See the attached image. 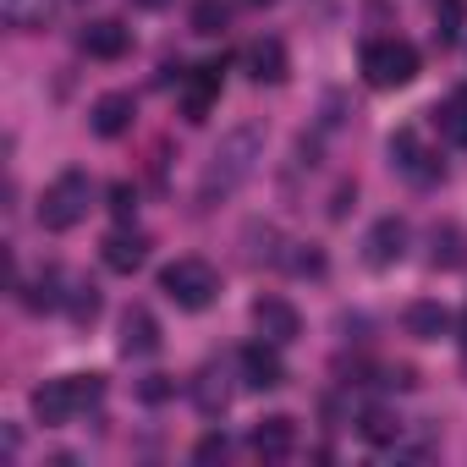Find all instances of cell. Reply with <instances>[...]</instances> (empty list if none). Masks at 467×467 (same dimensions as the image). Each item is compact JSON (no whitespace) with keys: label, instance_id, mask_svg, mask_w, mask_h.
<instances>
[{"label":"cell","instance_id":"obj_24","mask_svg":"<svg viewBox=\"0 0 467 467\" xmlns=\"http://www.w3.org/2000/svg\"><path fill=\"white\" fill-rule=\"evenodd\" d=\"M67 314H72V325H94V314H99V286L94 281H67V303H61Z\"/></svg>","mask_w":467,"mask_h":467},{"label":"cell","instance_id":"obj_20","mask_svg":"<svg viewBox=\"0 0 467 467\" xmlns=\"http://www.w3.org/2000/svg\"><path fill=\"white\" fill-rule=\"evenodd\" d=\"M401 319H407V330H412L418 341H440V336L451 330V308H445V303H412Z\"/></svg>","mask_w":467,"mask_h":467},{"label":"cell","instance_id":"obj_17","mask_svg":"<svg viewBox=\"0 0 467 467\" xmlns=\"http://www.w3.org/2000/svg\"><path fill=\"white\" fill-rule=\"evenodd\" d=\"M192 401H198L203 418H220V412L231 407V374H225L220 363L198 368V379H192Z\"/></svg>","mask_w":467,"mask_h":467},{"label":"cell","instance_id":"obj_29","mask_svg":"<svg viewBox=\"0 0 467 467\" xmlns=\"http://www.w3.org/2000/svg\"><path fill=\"white\" fill-rule=\"evenodd\" d=\"M462 347H467V314H462Z\"/></svg>","mask_w":467,"mask_h":467},{"label":"cell","instance_id":"obj_28","mask_svg":"<svg viewBox=\"0 0 467 467\" xmlns=\"http://www.w3.org/2000/svg\"><path fill=\"white\" fill-rule=\"evenodd\" d=\"M165 390H171V385H165V374H149V385H143V396H149V401H160Z\"/></svg>","mask_w":467,"mask_h":467},{"label":"cell","instance_id":"obj_4","mask_svg":"<svg viewBox=\"0 0 467 467\" xmlns=\"http://www.w3.org/2000/svg\"><path fill=\"white\" fill-rule=\"evenodd\" d=\"M358 67H363L368 88H407L418 78V50L407 39H368L363 56H358Z\"/></svg>","mask_w":467,"mask_h":467},{"label":"cell","instance_id":"obj_16","mask_svg":"<svg viewBox=\"0 0 467 467\" xmlns=\"http://www.w3.org/2000/svg\"><path fill=\"white\" fill-rule=\"evenodd\" d=\"M243 67L254 83H286V45L281 39H254L243 50Z\"/></svg>","mask_w":467,"mask_h":467},{"label":"cell","instance_id":"obj_9","mask_svg":"<svg viewBox=\"0 0 467 467\" xmlns=\"http://www.w3.org/2000/svg\"><path fill=\"white\" fill-rule=\"evenodd\" d=\"M99 259H105V270H116V275H132V270H143V259H149V237L143 231H132L127 220L110 231V237L99 243Z\"/></svg>","mask_w":467,"mask_h":467},{"label":"cell","instance_id":"obj_27","mask_svg":"<svg viewBox=\"0 0 467 467\" xmlns=\"http://www.w3.org/2000/svg\"><path fill=\"white\" fill-rule=\"evenodd\" d=\"M225 451H231V440H225V434H203V440L192 445V456H198V462H220Z\"/></svg>","mask_w":467,"mask_h":467},{"label":"cell","instance_id":"obj_11","mask_svg":"<svg viewBox=\"0 0 467 467\" xmlns=\"http://www.w3.org/2000/svg\"><path fill=\"white\" fill-rule=\"evenodd\" d=\"M254 325H259V336L275 341V347H286V341L303 336V319H297V308H292L286 297H259V303H254Z\"/></svg>","mask_w":467,"mask_h":467},{"label":"cell","instance_id":"obj_3","mask_svg":"<svg viewBox=\"0 0 467 467\" xmlns=\"http://www.w3.org/2000/svg\"><path fill=\"white\" fill-rule=\"evenodd\" d=\"M88 209H94V182H88L83 171H67V176H56V182L45 187V198H39V225H45V231H72L78 220H88Z\"/></svg>","mask_w":467,"mask_h":467},{"label":"cell","instance_id":"obj_5","mask_svg":"<svg viewBox=\"0 0 467 467\" xmlns=\"http://www.w3.org/2000/svg\"><path fill=\"white\" fill-rule=\"evenodd\" d=\"M160 292H165L176 308L198 314V308H209V303L220 297V275H214V265H203V259H176V265L160 270Z\"/></svg>","mask_w":467,"mask_h":467},{"label":"cell","instance_id":"obj_1","mask_svg":"<svg viewBox=\"0 0 467 467\" xmlns=\"http://www.w3.org/2000/svg\"><path fill=\"white\" fill-rule=\"evenodd\" d=\"M259 160H265V132H259V127L225 132L220 149L209 154L203 176H198V203H220V198H231V192H237V187L259 171Z\"/></svg>","mask_w":467,"mask_h":467},{"label":"cell","instance_id":"obj_14","mask_svg":"<svg viewBox=\"0 0 467 467\" xmlns=\"http://www.w3.org/2000/svg\"><path fill=\"white\" fill-rule=\"evenodd\" d=\"M121 352H127V358H154V352H160V325H154V314L138 308V303L121 314Z\"/></svg>","mask_w":467,"mask_h":467},{"label":"cell","instance_id":"obj_26","mask_svg":"<svg viewBox=\"0 0 467 467\" xmlns=\"http://www.w3.org/2000/svg\"><path fill=\"white\" fill-rule=\"evenodd\" d=\"M110 214H116V220H132V214H138V192H132L127 182L110 187Z\"/></svg>","mask_w":467,"mask_h":467},{"label":"cell","instance_id":"obj_31","mask_svg":"<svg viewBox=\"0 0 467 467\" xmlns=\"http://www.w3.org/2000/svg\"><path fill=\"white\" fill-rule=\"evenodd\" d=\"M248 6H275V0H248Z\"/></svg>","mask_w":467,"mask_h":467},{"label":"cell","instance_id":"obj_25","mask_svg":"<svg viewBox=\"0 0 467 467\" xmlns=\"http://www.w3.org/2000/svg\"><path fill=\"white\" fill-rule=\"evenodd\" d=\"M462 23H467V6H462V0H434V39H440V45H456V39H462Z\"/></svg>","mask_w":467,"mask_h":467},{"label":"cell","instance_id":"obj_21","mask_svg":"<svg viewBox=\"0 0 467 467\" xmlns=\"http://www.w3.org/2000/svg\"><path fill=\"white\" fill-rule=\"evenodd\" d=\"M358 429H363V440H374V445H396V440H401V418H396L390 407H363Z\"/></svg>","mask_w":467,"mask_h":467},{"label":"cell","instance_id":"obj_7","mask_svg":"<svg viewBox=\"0 0 467 467\" xmlns=\"http://www.w3.org/2000/svg\"><path fill=\"white\" fill-rule=\"evenodd\" d=\"M237 368H243V385L248 390H281L286 385V363H281V347L275 341H254L237 352Z\"/></svg>","mask_w":467,"mask_h":467},{"label":"cell","instance_id":"obj_18","mask_svg":"<svg viewBox=\"0 0 467 467\" xmlns=\"http://www.w3.org/2000/svg\"><path fill=\"white\" fill-rule=\"evenodd\" d=\"M0 17H6V28H17V34H39L56 17V0H0Z\"/></svg>","mask_w":467,"mask_h":467},{"label":"cell","instance_id":"obj_12","mask_svg":"<svg viewBox=\"0 0 467 467\" xmlns=\"http://www.w3.org/2000/svg\"><path fill=\"white\" fill-rule=\"evenodd\" d=\"M214 99H220V67L214 61L209 67H192L182 78V110H187V121H203L214 110Z\"/></svg>","mask_w":467,"mask_h":467},{"label":"cell","instance_id":"obj_10","mask_svg":"<svg viewBox=\"0 0 467 467\" xmlns=\"http://www.w3.org/2000/svg\"><path fill=\"white\" fill-rule=\"evenodd\" d=\"M78 45H83V56H94V61H121V56L132 50V28L116 23V17H94V23L78 34Z\"/></svg>","mask_w":467,"mask_h":467},{"label":"cell","instance_id":"obj_8","mask_svg":"<svg viewBox=\"0 0 467 467\" xmlns=\"http://www.w3.org/2000/svg\"><path fill=\"white\" fill-rule=\"evenodd\" d=\"M390 165L407 176V182H418V187H429V182H440V160L418 143V132L412 127H401L396 138H390Z\"/></svg>","mask_w":467,"mask_h":467},{"label":"cell","instance_id":"obj_30","mask_svg":"<svg viewBox=\"0 0 467 467\" xmlns=\"http://www.w3.org/2000/svg\"><path fill=\"white\" fill-rule=\"evenodd\" d=\"M138 6H165V0H138Z\"/></svg>","mask_w":467,"mask_h":467},{"label":"cell","instance_id":"obj_22","mask_svg":"<svg viewBox=\"0 0 467 467\" xmlns=\"http://www.w3.org/2000/svg\"><path fill=\"white\" fill-rule=\"evenodd\" d=\"M187 23H192V34L214 39V34H225V28H231V6H225V0H192Z\"/></svg>","mask_w":467,"mask_h":467},{"label":"cell","instance_id":"obj_15","mask_svg":"<svg viewBox=\"0 0 467 467\" xmlns=\"http://www.w3.org/2000/svg\"><path fill=\"white\" fill-rule=\"evenodd\" d=\"M265 462H286L292 451H297V423L286 418V412H275V418H265L259 429H254V440H248Z\"/></svg>","mask_w":467,"mask_h":467},{"label":"cell","instance_id":"obj_23","mask_svg":"<svg viewBox=\"0 0 467 467\" xmlns=\"http://www.w3.org/2000/svg\"><path fill=\"white\" fill-rule=\"evenodd\" d=\"M434 127H440V138H445V143H456V149H467V94H456V99H445V105L434 110Z\"/></svg>","mask_w":467,"mask_h":467},{"label":"cell","instance_id":"obj_6","mask_svg":"<svg viewBox=\"0 0 467 467\" xmlns=\"http://www.w3.org/2000/svg\"><path fill=\"white\" fill-rule=\"evenodd\" d=\"M407 248H412V231H407V220H401V214H385V220H374V231L363 237V259H368L374 270H390V265H401V259H407Z\"/></svg>","mask_w":467,"mask_h":467},{"label":"cell","instance_id":"obj_2","mask_svg":"<svg viewBox=\"0 0 467 467\" xmlns=\"http://www.w3.org/2000/svg\"><path fill=\"white\" fill-rule=\"evenodd\" d=\"M99 401H105V379H99V374H67V379H45V385L34 390V418H39L45 429H61V423L83 418V412L99 407Z\"/></svg>","mask_w":467,"mask_h":467},{"label":"cell","instance_id":"obj_13","mask_svg":"<svg viewBox=\"0 0 467 467\" xmlns=\"http://www.w3.org/2000/svg\"><path fill=\"white\" fill-rule=\"evenodd\" d=\"M132 121H138V99L121 94V88H116V94H99L94 110H88V127H94L99 138H121Z\"/></svg>","mask_w":467,"mask_h":467},{"label":"cell","instance_id":"obj_19","mask_svg":"<svg viewBox=\"0 0 467 467\" xmlns=\"http://www.w3.org/2000/svg\"><path fill=\"white\" fill-rule=\"evenodd\" d=\"M434 254H429V265L434 270H462L467 265V231L462 225H434Z\"/></svg>","mask_w":467,"mask_h":467}]
</instances>
